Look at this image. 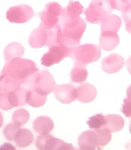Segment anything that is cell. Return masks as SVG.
I'll return each instance as SVG.
<instances>
[{
    "mask_svg": "<svg viewBox=\"0 0 131 150\" xmlns=\"http://www.w3.org/2000/svg\"><path fill=\"white\" fill-rule=\"evenodd\" d=\"M122 25V20L119 16L111 14L101 23V32L112 31L118 33Z\"/></svg>",
    "mask_w": 131,
    "mask_h": 150,
    "instance_id": "obj_22",
    "label": "cell"
},
{
    "mask_svg": "<svg viewBox=\"0 0 131 150\" xmlns=\"http://www.w3.org/2000/svg\"><path fill=\"white\" fill-rule=\"evenodd\" d=\"M49 48L47 52L45 53L41 59L42 65L47 67L59 64L65 58L69 57L71 49L62 43Z\"/></svg>",
    "mask_w": 131,
    "mask_h": 150,
    "instance_id": "obj_8",
    "label": "cell"
},
{
    "mask_svg": "<svg viewBox=\"0 0 131 150\" xmlns=\"http://www.w3.org/2000/svg\"><path fill=\"white\" fill-rule=\"evenodd\" d=\"M63 8L57 2H50L45 5V8L38 13L40 19V26L51 30L59 26Z\"/></svg>",
    "mask_w": 131,
    "mask_h": 150,
    "instance_id": "obj_6",
    "label": "cell"
},
{
    "mask_svg": "<svg viewBox=\"0 0 131 150\" xmlns=\"http://www.w3.org/2000/svg\"><path fill=\"white\" fill-rule=\"evenodd\" d=\"M120 43L118 33L112 31L101 32L99 38L100 47L106 51L115 48Z\"/></svg>",
    "mask_w": 131,
    "mask_h": 150,
    "instance_id": "obj_16",
    "label": "cell"
},
{
    "mask_svg": "<svg viewBox=\"0 0 131 150\" xmlns=\"http://www.w3.org/2000/svg\"><path fill=\"white\" fill-rule=\"evenodd\" d=\"M29 119L30 114L25 109H17L12 114V122L16 124L20 127L28 122Z\"/></svg>",
    "mask_w": 131,
    "mask_h": 150,
    "instance_id": "obj_25",
    "label": "cell"
},
{
    "mask_svg": "<svg viewBox=\"0 0 131 150\" xmlns=\"http://www.w3.org/2000/svg\"><path fill=\"white\" fill-rule=\"evenodd\" d=\"M39 69L33 60L22 57L15 58L7 62L1 72L8 76L23 85L30 77Z\"/></svg>",
    "mask_w": 131,
    "mask_h": 150,
    "instance_id": "obj_2",
    "label": "cell"
},
{
    "mask_svg": "<svg viewBox=\"0 0 131 150\" xmlns=\"http://www.w3.org/2000/svg\"><path fill=\"white\" fill-rule=\"evenodd\" d=\"M92 130H94L97 133L102 148L110 142L112 139V135L107 129L103 127L97 129Z\"/></svg>",
    "mask_w": 131,
    "mask_h": 150,
    "instance_id": "obj_28",
    "label": "cell"
},
{
    "mask_svg": "<svg viewBox=\"0 0 131 150\" xmlns=\"http://www.w3.org/2000/svg\"><path fill=\"white\" fill-rule=\"evenodd\" d=\"M63 142L52 135H41L36 139L35 146L39 150H57Z\"/></svg>",
    "mask_w": 131,
    "mask_h": 150,
    "instance_id": "obj_15",
    "label": "cell"
},
{
    "mask_svg": "<svg viewBox=\"0 0 131 150\" xmlns=\"http://www.w3.org/2000/svg\"><path fill=\"white\" fill-rule=\"evenodd\" d=\"M86 124L91 129L103 128L106 125L105 116L102 113L97 114L90 117Z\"/></svg>",
    "mask_w": 131,
    "mask_h": 150,
    "instance_id": "obj_26",
    "label": "cell"
},
{
    "mask_svg": "<svg viewBox=\"0 0 131 150\" xmlns=\"http://www.w3.org/2000/svg\"><path fill=\"white\" fill-rule=\"evenodd\" d=\"M54 91L55 98L62 103L69 104L76 99V88L71 84L57 85Z\"/></svg>",
    "mask_w": 131,
    "mask_h": 150,
    "instance_id": "obj_11",
    "label": "cell"
},
{
    "mask_svg": "<svg viewBox=\"0 0 131 150\" xmlns=\"http://www.w3.org/2000/svg\"><path fill=\"white\" fill-rule=\"evenodd\" d=\"M13 141L18 147H28L34 142V134L29 129L20 128L16 133Z\"/></svg>",
    "mask_w": 131,
    "mask_h": 150,
    "instance_id": "obj_20",
    "label": "cell"
},
{
    "mask_svg": "<svg viewBox=\"0 0 131 150\" xmlns=\"http://www.w3.org/2000/svg\"><path fill=\"white\" fill-rule=\"evenodd\" d=\"M78 143L80 150H101V143L94 130H87L79 136Z\"/></svg>",
    "mask_w": 131,
    "mask_h": 150,
    "instance_id": "obj_10",
    "label": "cell"
},
{
    "mask_svg": "<svg viewBox=\"0 0 131 150\" xmlns=\"http://www.w3.org/2000/svg\"><path fill=\"white\" fill-rule=\"evenodd\" d=\"M20 127L13 122L7 124L3 130L5 138L9 141H13L16 133Z\"/></svg>",
    "mask_w": 131,
    "mask_h": 150,
    "instance_id": "obj_27",
    "label": "cell"
},
{
    "mask_svg": "<svg viewBox=\"0 0 131 150\" xmlns=\"http://www.w3.org/2000/svg\"><path fill=\"white\" fill-rule=\"evenodd\" d=\"M23 85L26 86L27 88L34 89L42 96L51 93L57 86L54 77L49 71L45 70L36 72Z\"/></svg>",
    "mask_w": 131,
    "mask_h": 150,
    "instance_id": "obj_3",
    "label": "cell"
},
{
    "mask_svg": "<svg viewBox=\"0 0 131 150\" xmlns=\"http://www.w3.org/2000/svg\"><path fill=\"white\" fill-rule=\"evenodd\" d=\"M49 30L40 26L37 27L31 33L28 42L32 48H39L47 46Z\"/></svg>",
    "mask_w": 131,
    "mask_h": 150,
    "instance_id": "obj_13",
    "label": "cell"
},
{
    "mask_svg": "<svg viewBox=\"0 0 131 150\" xmlns=\"http://www.w3.org/2000/svg\"><path fill=\"white\" fill-rule=\"evenodd\" d=\"M113 11L110 1L97 0L91 1L84 12L87 21L97 24L112 14Z\"/></svg>",
    "mask_w": 131,
    "mask_h": 150,
    "instance_id": "obj_5",
    "label": "cell"
},
{
    "mask_svg": "<svg viewBox=\"0 0 131 150\" xmlns=\"http://www.w3.org/2000/svg\"><path fill=\"white\" fill-rule=\"evenodd\" d=\"M76 88V100L80 102L84 103H91L97 96V89L89 83H84Z\"/></svg>",
    "mask_w": 131,
    "mask_h": 150,
    "instance_id": "obj_14",
    "label": "cell"
},
{
    "mask_svg": "<svg viewBox=\"0 0 131 150\" xmlns=\"http://www.w3.org/2000/svg\"><path fill=\"white\" fill-rule=\"evenodd\" d=\"M28 89L24 86L18 87L8 92H0V108L5 111L13 108L26 105V95Z\"/></svg>",
    "mask_w": 131,
    "mask_h": 150,
    "instance_id": "obj_7",
    "label": "cell"
},
{
    "mask_svg": "<svg viewBox=\"0 0 131 150\" xmlns=\"http://www.w3.org/2000/svg\"><path fill=\"white\" fill-rule=\"evenodd\" d=\"M88 75L86 67L75 64H74L70 74L71 82L75 83H82L86 81Z\"/></svg>",
    "mask_w": 131,
    "mask_h": 150,
    "instance_id": "obj_24",
    "label": "cell"
},
{
    "mask_svg": "<svg viewBox=\"0 0 131 150\" xmlns=\"http://www.w3.org/2000/svg\"><path fill=\"white\" fill-rule=\"evenodd\" d=\"M3 122L4 118L3 115H2V112H1V111H0V128L2 127V125H3Z\"/></svg>",
    "mask_w": 131,
    "mask_h": 150,
    "instance_id": "obj_33",
    "label": "cell"
},
{
    "mask_svg": "<svg viewBox=\"0 0 131 150\" xmlns=\"http://www.w3.org/2000/svg\"><path fill=\"white\" fill-rule=\"evenodd\" d=\"M84 12V6L79 1H70L67 7L63 8L59 22L78 18Z\"/></svg>",
    "mask_w": 131,
    "mask_h": 150,
    "instance_id": "obj_17",
    "label": "cell"
},
{
    "mask_svg": "<svg viewBox=\"0 0 131 150\" xmlns=\"http://www.w3.org/2000/svg\"><path fill=\"white\" fill-rule=\"evenodd\" d=\"M129 100L128 98L125 100L124 105L122 108V112L127 117H130V100Z\"/></svg>",
    "mask_w": 131,
    "mask_h": 150,
    "instance_id": "obj_30",
    "label": "cell"
},
{
    "mask_svg": "<svg viewBox=\"0 0 131 150\" xmlns=\"http://www.w3.org/2000/svg\"><path fill=\"white\" fill-rule=\"evenodd\" d=\"M0 150H16V148L11 144L5 142L0 146Z\"/></svg>",
    "mask_w": 131,
    "mask_h": 150,
    "instance_id": "obj_32",
    "label": "cell"
},
{
    "mask_svg": "<svg viewBox=\"0 0 131 150\" xmlns=\"http://www.w3.org/2000/svg\"><path fill=\"white\" fill-rule=\"evenodd\" d=\"M34 14L31 7L23 4L10 7L6 12V17L11 23H23L29 21Z\"/></svg>",
    "mask_w": 131,
    "mask_h": 150,
    "instance_id": "obj_9",
    "label": "cell"
},
{
    "mask_svg": "<svg viewBox=\"0 0 131 150\" xmlns=\"http://www.w3.org/2000/svg\"><path fill=\"white\" fill-rule=\"evenodd\" d=\"M24 47L21 43L13 42L6 46L4 50L6 62L17 58L21 57L24 54Z\"/></svg>",
    "mask_w": 131,
    "mask_h": 150,
    "instance_id": "obj_21",
    "label": "cell"
},
{
    "mask_svg": "<svg viewBox=\"0 0 131 150\" xmlns=\"http://www.w3.org/2000/svg\"><path fill=\"white\" fill-rule=\"evenodd\" d=\"M27 89L28 91L26 95V103L32 107L36 108L41 107L45 105L47 101V96L39 95L34 89Z\"/></svg>",
    "mask_w": 131,
    "mask_h": 150,
    "instance_id": "obj_23",
    "label": "cell"
},
{
    "mask_svg": "<svg viewBox=\"0 0 131 150\" xmlns=\"http://www.w3.org/2000/svg\"><path fill=\"white\" fill-rule=\"evenodd\" d=\"M57 150H76L71 143H66L63 141Z\"/></svg>",
    "mask_w": 131,
    "mask_h": 150,
    "instance_id": "obj_31",
    "label": "cell"
},
{
    "mask_svg": "<svg viewBox=\"0 0 131 150\" xmlns=\"http://www.w3.org/2000/svg\"><path fill=\"white\" fill-rule=\"evenodd\" d=\"M60 40L65 46L73 48L79 45L86 28V22L80 17L59 22Z\"/></svg>",
    "mask_w": 131,
    "mask_h": 150,
    "instance_id": "obj_1",
    "label": "cell"
},
{
    "mask_svg": "<svg viewBox=\"0 0 131 150\" xmlns=\"http://www.w3.org/2000/svg\"><path fill=\"white\" fill-rule=\"evenodd\" d=\"M33 128L37 133L43 135L49 134L54 127V122L47 116H39L34 120Z\"/></svg>",
    "mask_w": 131,
    "mask_h": 150,
    "instance_id": "obj_18",
    "label": "cell"
},
{
    "mask_svg": "<svg viewBox=\"0 0 131 150\" xmlns=\"http://www.w3.org/2000/svg\"><path fill=\"white\" fill-rule=\"evenodd\" d=\"M101 56V49L99 46L88 43L71 48L69 57L74 60V64L86 67L97 61Z\"/></svg>",
    "mask_w": 131,
    "mask_h": 150,
    "instance_id": "obj_4",
    "label": "cell"
},
{
    "mask_svg": "<svg viewBox=\"0 0 131 150\" xmlns=\"http://www.w3.org/2000/svg\"><path fill=\"white\" fill-rule=\"evenodd\" d=\"M106 125L104 128L108 130L110 132H118L123 128L125 126V120L120 115L110 114L105 116Z\"/></svg>",
    "mask_w": 131,
    "mask_h": 150,
    "instance_id": "obj_19",
    "label": "cell"
},
{
    "mask_svg": "<svg viewBox=\"0 0 131 150\" xmlns=\"http://www.w3.org/2000/svg\"><path fill=\"white\" fill-rule=\"evenodd\" d=\"M131 7L122 11V17L125 22L126 29L130 33Z\"/></svg>",
    "mask_w": 131,
    "mask_h": 150,
    "instance_id": "obj_29",
    "label": "cell"
},
{
    "mask_svg": "<svg viewBox=\"0 0 131 150\" xmlns=\"http://www.w3.org/2000/svg\"><path fill=\"white\" fill-rule=\"evenodd\" d=\"M124 64L125 59L123 57L117 54H112L103 59L102 68L107 74H113L120 71Z\"/></svg>",
    "mask_w": 131,
    "mask_h": 150,
    "instance_id": "obj_12",
    "label": "cell"
}]
</instances>
